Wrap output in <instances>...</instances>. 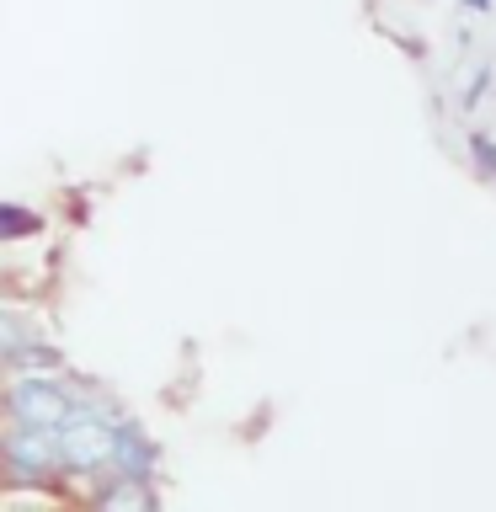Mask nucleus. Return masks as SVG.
Wrapping results in <instances>:
<instances>
[{
	"mask_svg": "<svg viewBox=\"0 0 496 512\" xmlns=\"http://www.w3.org/2000/svg\"><path fill=\"white\" fill-rule=\"evenodd\" d=\"M96 384L70 374H38V379H6V427H38V432H64L86 411Z\"/></svg>",
	"mask_w": 496,
	"mask_h": 512,
	"instance_id": "nucleus-1",
	"label": "nucleus"
},
{
	"mask_svg": "<svg viewBox=\"0 0 496 512\" xmlns=\"http://www.w3.org/2000/svg\"><path fill=\"white\" fill-rule=\"evenodd\" d=\"M0 464H6V486L11 491H48L64 480V454H59V432L38 427H6L0 432Z\"/></svg>",
	"mask_w": 496,
	"mask_h": 512,
	"instance_id": "nucleus-2",
	"label": "nucleus"
},
{
	"mask_svg": "<svg viewBox=\"0 0 496 512\" xmlns=\"http://www.w3.org/2000/svg\"><path fill=\"white\" fill-rule=\"evenodd\" d=\"M160 443L144 432L139 416H128L118 427V448H112V475H128V480H155L160 475Z\"/></svg>",
	"mask_w": 496,
	"mask_h": 512,
	"instance_id": "nucleus-3",
	"label": "nucleus"
},
{
	"mask_svg": "<svg viewBox=\"0 0 496 512\" xmlns=\"http://www.w3.org/2000/svg\"><path fill=\"white\" fill-rule=\"evenodd\" d=\"M91 512H160V491H155V480L107 475L91 486Z\"/></svg>",
	"mask_w": 496,
	"mask_h": 512,
	"instance_id": "nucleus-4",
	"label": "nucleus"
},
{
	"mask_svg": "<svg viewBox=\"0 0 496 512\" xmlns=\"http://www.w3.org/2000/svg\"><path fill=\"white\" fill-rule=\"evenodd\" d=\"M38 230H43L38 214H27L22 203H0V240H6V246H16L22 235H38Z\"/></svg>",
	"mask_w": 496,
	"mask_h": 512,
	"instance_id": "nucleus-5",
	"label": "nucleus"
},
{
	"mask_svg": "<svg viewBox=\"0 0 496 512\" xmlns=\"http://www.w3.org/2000/svg\"><path fill=\"white\" fill-rule=\"evenodd\" d=\"M470 160L480 166V176H491V182H496V139L491 134H470Z\"/></svg>",
	"mask_w": 496,
	"mask_h": 512,
	"instance_id": "nucleus-6",
	"label": "nucleus"
},
{
	"mask_svg": "<svg viewBox=\"0 0 496 512\" xmlns=\"http://www.w3.org/2000/svg\"><path fill=\"white\" fill-rule=\"evenodd\" d=\"M486 86H491V70H486V64H480V70H475V80H470V86H464V107H475L480 96H486Z\"/></svg>",
	"mask_w": 496,
	"mask_h": 512,
	"instance_id": "nucleus-7",
	"label": "nucleus"
},
{
	"mask_svg": "<svg viewBox=\"0 0 496 512\" xmlns=\"http://www.w3.org/2000/svg\"><path fill=\"white\" fill-rule=\"evenodd\" d=\"M464 6H470V11H491V0H464Z\"/></svg>",
	"mask_w": 496,
	"mask_h": 512,
	"instance_id": "nucleus-8",
	"label": "nucleus"
}]
</instances>
